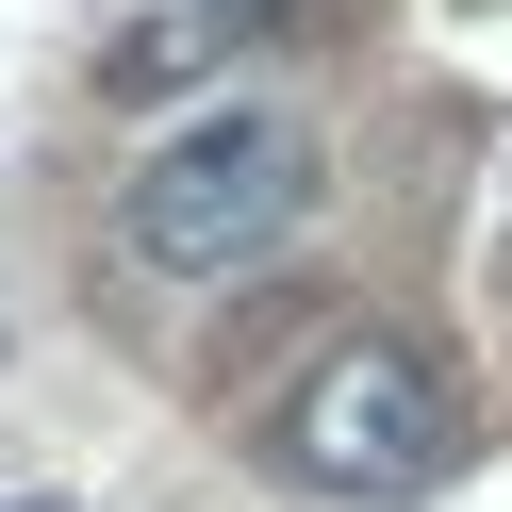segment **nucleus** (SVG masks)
Here are the masks:
<instances>
[{
    "mask_svg": "<svg viewBox=\"0 0 512 512\" xmlns=\"http://www.w3.org/2000/svg\"><path fill=\"white\" fill-rule=\"evenodd\" d=\"M215 34H281V17H298V0H199Z\"/></svg>",
    "mask_w": 512,
    "mask_h": 512,
    "instance_id": "3",
    "label": "nucleus"
},
{
    "mask_svg": "<svg viewBox=\"0 0 512 512\" xmlns=\"http://www.w3.org/2000/svg\"><path fill=\"white\" fill-rule=\"evenodd\" d=\"M298 232H314V133L281 100H199L116 182V248L149 281H265Z\"/></svg>",
    "mask_w": 512,
    "mask_h": 512,
    "instance_id": "2",
    "label": "nucleus"
},
{
    "mask_svg": "<svg viewBox=\"0 0 512 512\" xmlns=\"http://www.w3.org/2000/svg\"><path fill=\"white\" fill-rule=\"evenodd\" d=\"M265 446L281 479H314V496H446V479L479 463V380L446 364L430 331H397V314H347V331L298 347V380L265 397Z\"/></svg>",
    "mask_w": 512,
    "mask_h": 512,
    "instance_id": "1",
    "label": "nucleus"
}]
</instances>
